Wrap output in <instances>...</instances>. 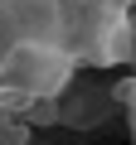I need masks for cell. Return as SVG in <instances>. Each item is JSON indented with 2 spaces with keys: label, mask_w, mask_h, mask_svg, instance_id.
Listing matches in <instances>:
<instances>
[{
  "label": "cell",
  "mask_w": 136,
  "mask_h": 145,
  "mask_svg": "<svg viewBox=\"0 0 136 145\" xmlns=\"http://www.w3.org/2000/svg\"><path fill=\"white\" fill-rule=\"evenodd\" d=\"M117 97L126 102V121H131V135H136V78H131V82H121V87H117Z\"/></svg>",
  "instance_id": "cell-1"
},
{
  "label": "cell",
  "mask_w": 136,
  "mask_h": 145,
  "mask_svg": "<svg viewBox=\"0 0 136 145\" xmlns=\"http://www.w3.org/2000/svg\"><path fill=\"white\" fill-rule=\"evenodd\" d=\"M73 5H78V0H73Z\"/></svg>",
  "instance_id": "cell-2"
},
{
  "label": "cell",
  "mask_w": 136,
  "mask_h": 145,
  "mask_svg": "<svg viewBox=\"0 0 136 145\" xmlns=\"http://www.w3.org/2000/svg\"><path fill=\"white\" fill-rule=\"evenodd\" d=\"M131 53H136V48H131Z\"/></svg>",
  "instance_id": "cell-3"
}]
</instances>
